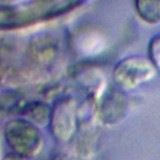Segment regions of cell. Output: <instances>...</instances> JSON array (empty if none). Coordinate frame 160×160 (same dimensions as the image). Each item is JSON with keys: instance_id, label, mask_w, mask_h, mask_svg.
Masks as SVG:
<instances>
[{"instance_id": "obj_6", "label": "cell", "mask_w": 160, "mask_h": 160, "mask_svg": "<svg viewBox=\"0 0 160 160\" xmlns=\"http://www.w3.org/2000/svg\"><path fill=\"white\" fill-rule=\"evenodd\" d=\"M149 59L158 71H160V34L155 35L149 42Z\"/></svg>"}, {"instance_id": "obj_7", "label": "cell", "mask_w": 160, "mask_h": 160, "mask_svg": "<svg viewBox=\"0 0 160 160\" xmlns=\"http://www.w3.org/2000/svg\"><path fill=\"white\" fill-rule=\"evenodd\" d=\"M2 160H30V159L26 158V156L18 155V154H15V152H9V154H6V155L4 156Z\"/></svg>"}, {"instance_id": "obj_5", "label": "cell", "mask_w": 160, "mask_h": 160, "mask_svg": "<svg viewBox=\"0 0 160 160\" xmlns=\"http://www.w3.org/2000/svg\"><path fill=\"white\" fill-rule=\"evenodd\" d=\"M139 18L148 24L160 22V0H134Z\"/></svg>"}, {"instance_id": "obj_1", "label": "cell", "mask_w": 160, "mask_h": 160, "mask_svg": "<svg viewBox=\"0 0 160 160\" xmlns=\"http://www.w3.org/2000/svg\"><path fill=\"white\" fill-rule=\"evenodd\" d=\"M4 136L11 152L21 156H34L42 146L41 131L32 121L26 119H14L9 121L5 126Z\"/></svg>"}, {"instance_id": "obj_4", "label": "cell", "mask_w": 160, "mask_h": 160, "mask_svg": "<svg viewBox=\"0 0 160 160\" xmlns=\"http://www.w3.org/2000/svg\"><path fill=\"white\" fill-rule=\"evenodd\" d=\"M126 99L124 98L121 90L110 92L102 101L101 106V120L105 124H115L125 116Z\"/></svg>"}, {"instance_id": "obj_3", "label": "cell", "mask_w": 160, "mask_h": 160, "mask_svg": "<svg viewBox=\"0 0 160 160\" xmlns=\"http://www.w3.org/2000/svg\"><path fill=\"white\" fill-rule=\"evenodd\" d=\"M49 125L51 135L58 141H69L75 132L76 116L75 105L70 98L56 101L49 114Z\"/></svg>"}, {"instance_id": "obj_2", "label": "cell", "mask_w": 160, "mask_h": 160, "mask_svg": "<svg viewBox=\"0 0 160 160\" xmlns=\"http://www.w3.org/2000/svg\"><path fill=\"white\" fill-rule=\"evenodd\" d=\"M155 66L149 58L141 55H131L121 59L114 68L112 80L116 88L121 91H129L142 82L152 79Z\"/></svg>"}]
</instances>
